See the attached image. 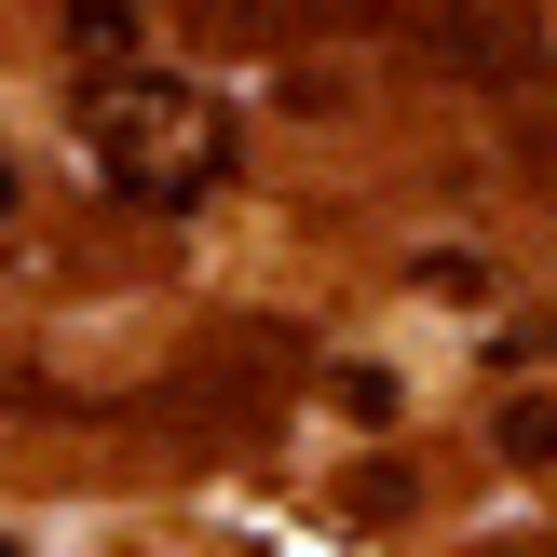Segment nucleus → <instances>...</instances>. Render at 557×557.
<instances>
[{"label":"nucleus","mask_w":557,"mask_h":557,"mask_svg":"<svg viewBox=\"0 0 557 557\" xmlns=\"http://www.w3.org/2000/svg\"><path fill=\"white\" fill-rule=\"evenodd\" d=\"M326 395H341V422H395V408H408V381H395V368H341Z\"/></svg>","instance_id":"2"},{"label":"nucleus","mask_w":557,"mask_h":557,"mask_svg":"<svg viewBox=\"0 0 557 557\" xmlns=\"http://www.w3.org/2000/svg\"><path fill=\"white\" fill-rule=\"evenodd\" d=\"M490 449L544 476V462H557V395H504V408H490Z\"/></svg>","instance_id":"1"},{"label":"nucleus","mask_w":557,"mask_h":557,"mask_svg":"<svg viewBox=\"0 0 557 557\" xmlns=\"http://www.w3.org/2000/svg\"><path fill=\"white\" fill-rule=\"evenodd\" d=\"M0 205H14V163H0Z\"/></svg>","instance_id":"3"},{"label":"nucleus","mask_w":557,"mask_h":557,"mask_svg":"<svg viewBox=\"0 0 557 557\" xmlns=\"http://www.w3.org/2000/svg\"><path fill=\"white\" fill-rule=\"evenodd\" d=\"M0 557H14V544H0Z\"/></svg>","instance_id":"4"}]
</instances>
